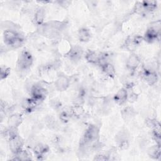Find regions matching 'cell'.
<instances>
[{
	"label": "cell",
	"mask_w": 161,
	"mask_h": 161,
	"mask_svg": "<svg viewBox=\"0 0 161 161\" xmlns=\"http://www.w3.org/2000/svg\"><path fill=\"white\" fill-rule=\"evenodd\" d=\"M64 25L58 21H51L43 23L40 26L42 34L49 38L58 36Z\"/></svg>",
	"instance_id": "6da1fadb"
},
{
	"label": "cell",
	"mask_w": 161,
	"mask_h": 161,
	"mask_svg": "<svg viewBox=\"0 0 161 161\" xmlns=\"http://www.w3.org/2000/svg\"><path fill=\"white\" fill-rule=\"evenodd\" d=\"M33 62V58L30 52L28 50H23L18 55L17 60V68L19 70H28Z\"/></svg>",
	"instance_id": "7a4b0ae2"
},
{
	"label": "cell",
	"mask_w": 161,
	"mask_h": 161,
	"mask_svg": "<svg viewBox=\"0 0 161 161\" xmlns=\"http://www.w3.org/2000/svg\"><path fill=\"white\" fill-rule=\"evenodd\" d=\"M99 135V129L95 125H90L86 130L83 138V146H89L92 145L98 139Z\"/></svg>",
	"instance_id": "3957f363"
},
{
	"label": "cell",
	"mask_w": 161,
	"mask_h": 161,
	"mask_svg": "<svg viewBox=\"0 0 161 161\" xmlns=\"http://www.w3.org/2000/svg\"><path fill=\"white\" fill-rule=\"evenodd\" d=\"M3 36L4 43L11 47L16 40L21 35L14 28H6L4 31Z\"/></svg>",
	"instance_id": "277c9868"
},
{
	"label": "cell",
	"mask_w": 161,
	"mask_h": 161,
	"mask_svg": "<svg viewBox=\"0 0 161 161\" xmlns=\"http://www.w3.org/2000/svg\"><path fill=\"white\" fill-rule=\"evenodd\" d=\"M160 35V25L150 26L145 33L143 39L148 43H153L157 40Z\"/></svg>",
	"instance_id": "5b68a950"
},
{
	"label": "cell",
	"mask_w": 161,
	"mask_h": 161,
	"mask_svg": "<svg viewBox=\"0 0 161 161\" xmlns=\"http://www.w3.org/2000/svg\"><path fill=\"white\" fill-rule=\"evenodd\" d=\"M31 98L40 103L45 98L47 95V91L42 86L35 85L31 89Z\"/></svg>",
	"instance_id": "8992f818"
},
{
	"label": "cell",
	"mask_w": 161,
	"mask_h": 161,
	"mask_svg": "<svg viewBox=\"0 0 161 161\" xmlns=\"http://www.w3.org/2000/svg\"><path fill=\"white\" fill-rule=\"evenodd\" d=\"M70 84V79L64 75L58 76L55 81V87L58 91H64L68 89Z\"/></svg>",
	"instance_id": "52a82bcc"
},
{
	"label": "cell",
	"mask_w": 161,
	"mask_h": 161,
	"mask_svg": "<svg viewBox=\"0 0 161 161\" xmlns=\"http://www.w3.org/2000/svg\"><path fill=\"white\" fill-rule=\"evenodd\" d=\"M83 54V50L79 45H74L70 47V50L66 53V56L71 60H79L81 58Z\"/></svg>",
	"instance_id": "ba28073f"
},
{
	"label": "cell",
	"mask_w": 161,
	"mask_h": 161,
	"mask_svg": "<svg viewBox=\"0 0 161 161\" xmlns=\"http://www.w3.org/2000/svg\"><path fill=\"white\" fill-rule=\"evenodd\" d=\"M140 57L135 53H131L126 59V65L128 70L135 71L140 64Z\"/></svg>",
	"instance_id": "9c48e42d"
},
{
	"label": "cell",
	"mask_w": 161,
	"mask_h": 161,
	"mask_svg": "<svg viewBox=\"0 0 161 161\" xmlns=\"http://www.w3.org/2000/svg\"><path fill=\"white\" fill-rule=\"evenodd\" d=\"M143 79L150 86H153L158 80V75L156 72L151 70L145 69L142 74Z\"/></svg>",
	"instance_id": "30bf717a"
},
{
	"label": "cell",
	"mask_w": 161,
	"mask_h": 161,
	"mask_svg": "<svg viewBox=\"0 0 161 161\" xmlns=\"http://www.w3.org/2000/svg\"><path fill=\"white\" fill-rule=\"evenodd\" d=\"M128 91L125 88L119 89L113 97L114 101L118 105L124 104L128 99Z\"/></svg>",
	"instance_id": "8fae6325"
},
{
	"label": "cell",
	"mask_w": 161,
	"mask_h": 161,
	"mask_svg": "<svg viewBox=\"0 0 161 161\" xmlns=\"http://www.w3.org/2000/svg\"><path fill=\"white\" fill-rule=\"evenodd\" d=\"M85 58L90 64H99L101 60V55L94 50H88L85 54Z\"/></svg>",
	"instance_id": "7c38bea8"
},
{
	"label": "cell",
	"mask_w": 161,
	"mask_h": 161,
	"mask_svg": "<svg viewBox=\"0 0 161 161\" xmlns=\"http://www.w3.org/2000/svg\"><path fill=\"white\" fill-rule=\"evenodd\" d=\"M22 117L19 114H11L8 121V124L9 128L17 129L22 122Z\"/></svg>",
	"instance_id": "4fadbf2b"
},
{
	"label": "cell",
	"mask_w": 161,
	"mask_h": 161,
	"mask_svg": "<svg viewBox=\"0 0 161 161\" xmlns=\"http://www.w3.org/2000/svg\"><path fill=\"white\" fill-rule=\"evenodd\" d=\"M48 151V147L47 145L43 143H38L36 144L34 148L33 152L35 155L38 158L41 159L42 157H43Z\"/></svg>",
	"instance_id": "5bb4252c"
},
{
	"label": "cell",
	"mask_w": 161,
	"mask_h": 161,
	"mask_svg": "<svg viewBox=\"0 0 161 161\" xmlns=\"http://www.w3.org/2000/svg\"><path fill=\"white\" fill-rule=\"evenodd\" d=\"M101 67L103 72L109 77L113 78L115 76L116 70H115L114 66L111 63L106 62L101 64Z\"/></svg>",
	"instance_id": "9a60e30c"
},
{
	"label": "cell",
	"mask_w": 161,
	"mask_h": 161,
	"mask_svg": "<svg viewBox=\"0 0 161 161\" xmlns=\"http://www.w3.org/2000/svg\"><path fill=\"white\" fill-rule=\"evenodd\" d=\"M44 18H45V11L43 8H40L36 9L35 11L33 21L35 24L37 26H42L44 23Z\"/></svg>",
	"instance_id": "2e32d148"
},
{
	"label": "cell",
	"mask_w": 161,
	"mask_h": 161,
	"mask_svg": "<svg viewBox=\"0 0 161 161\" xmlns=\"http://www.w3.org/2000/svg\"><path fill=\"white\" fill-rule=\"evenodd\" d=\"M91 37V33L89 29L81 28L78 31V38L81 42H87L89 41Z\"/></svg>",
	"instance_id": "e0dca14e"
},
{
	"label": "cell",
	"mask_w": 161,
	"mask_h": 161,
	"mask_svg": "<svg viewBox=\"0 0 161 161\" xmlns=\"http://www.w3.org/2000/svg\"><path fill=\"white\" fill-rule=\"evenodd\" d=\"M150 157L153 159H158L160 157V145H155L151 148L148 151Z\"/></svg>",
	"instance_id": "ac0fdd59"
},
{
	"label": "cell",
	"mask_w": 161,
	"mask_h": 161,
	"mask_svg": "<svg viewBox=\"0 0 161 161\" xmlns=\"http://www.w3.org/2000/svg\"><path fill=\"white\" fill-rule=\"evenodd\" d=\"M143 11L151 12L154 11L157 8V2L153 1H145L142 2Z\"/></svg>",
	"instance_id": "d6986e66"
},
{
	"label": "cell",
	"mask_w": 161,
	"mask_h": 161,
	"mask_svg": "<svg viewBox=\"0 0 161 161\" xmlns=\"http://www.w3.org/2000/svg\"><path fill=\"white\" fill-rule=\"evenodd\" d=\"M15 158L14 160H31V157L30 154L26 150L21 149L19 150L17 153L14 155Z\"/></svg>",
	"instance_id": "ffe728a7"
},
{
	"label": "cell",
	"mask_w": 161,
	"mask_h": 161,
	"mask_svg": "<svg viewBox=\"0 0 161 161\" xmlns=\"http://www.w3.org/2000/svg\"><path fill=\"white\" fill-rule=\"evenodd\" d=\"M84 109L83 108L79 105V104H75L74 105L72 109L71 112L72 114H74L75 116H80L84 113Z\"/></svg>",
	"instance_id": "44dd1931"
},
{
	"label": "cell",
	"mask_w": 161,
	"mask_h": 161,
	"mask_svg": "<svg viewBox=\"0 0 161 161\" xmlns=\"http://www.w3.org/2000/svg\"><path fill=\"white\" fill-rule=\"evenodd\" d=\"M10 73V69L6 66H1V79L3 80L6 79Z\"/></svg>",
	"instance_id": "7402d4cb"
},
{
	"label": "cell",
	"mask_w": 161,
	"mask_h": 161,
	"mask_svg": "<svg viewBox=\"0 0 161 161\" xmlns=\"http://www.w3.org/2000/svg\"><path fill=\"white\" fill-rule=\"evenodd\" d=\"M94 160H109V156H107L106 155H103V154H99L97 155L95 158Z\"/></svg>",
	"instance_id": "603a6c76"
},
{
	"label": "cell",
	"mask_w": 161,
	"mask_h": 161,
	"mask_svg": "<svg viewBox=\"0 0 161 161\" xmlns=\"http://www.w3.org/2000/svg\"><path fill=\"white\" fill-rule=\"evenodd\" d=\"M136 98H137V94H136L134 92H131V94H128V99L127 100H129L130 102H134L136 100Z\"/></svg>",
	"instance_id": "cb8c5ba5"
},
{
	"label": "cell",
	"mask_w": 161,
	"mask_h": 161,
	"mask_svg": "<svg viewBox=\"0 0 161 161\" xmlns=\"http://www.w3.org/2000/svg\"><path fill=\"white\" fill-rule=\"evenodd\" d=\"M60 119H61L62 121L65 122V121H67L69 120V114H68L67 112H62V113L60 114Z\"/></svg>",
	"instance_id": "d4e9b609"
}]
</instances>
